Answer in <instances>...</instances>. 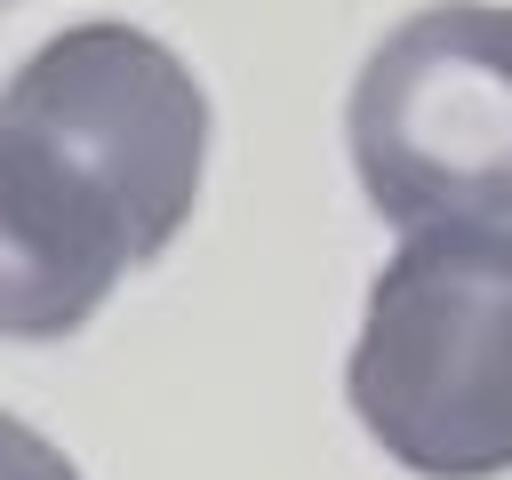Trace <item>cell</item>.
Listing matches in <instances>:
<instances>
[{
	"instance_id": "4",
	"label": "cell",
	"mask_w": 512,
	"mask_h": 480,
	"mask_svg": "<svg viewBox=\"0 0 512 480\" xmlns=\"http://www.w3.org/2000/svg\"><path fill=\"white\" fill-rule=\"evenodd\" d=\"M0 480H80V464L56 440H40L24 416L0 408Z\"/></svg>"
},
{
	"instance_id": "1",
	"label": "cell",
	"mask_w": 512,
	"mask_h": 480,
	"mask_svg": "<svg viewBox=\"0 0 512 480\" xmlns=\"http://www.w3.org/2000/svg\"><path fill=\"white\" fill-rule=\"evenodd\" d=\"M200 168L208 96L168 40L120 16L40 40L0 88V336L88 328L192 224Z\"/></svg>"
},
{
	"instance_id": "2",
	"label": "cell",
	"mask_w": 512,
	"mask_h": 480,
	"mask_svg": "<svg viewBox=\"0 0 512 480\" xmlns=\"http://www.w3.org/2000/svg\"><path fill=\"white\" fill-rule=\"evenodd\" d=\"M344 400L416 480L512 472V224H424L400 240L368 280Z\"/></svg>"
},
{
	"instance_id": "3",
	"label": "cell",
	"mask_w": 512,
	"mask_h": 480,
	"mask_svg": "<svg viewBox=\"0 0 512 480\" xmlns=\"http://www.w3.org/2000/svg\"><path fill=\"white\" fill-rule=\"evenodd\" d=\"M344 152L400 232L512 224V8L440 0L392 24L344 96Z\"/></svg>"
}]
</instances>
